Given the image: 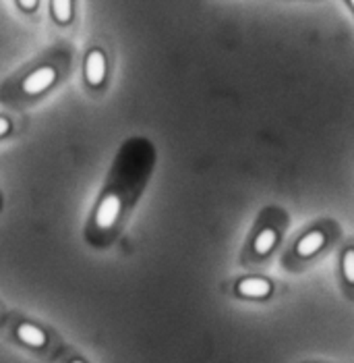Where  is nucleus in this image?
<instances>
[{"instance_id": "9", "label": "nucleus", "mask_w": 354, "mask_h": 363, "mask_svg": "<svg viewBox=\"0 0 354 363\" xmlns=\"http://www.w3.org/2000/svg\"><path fill=\"white\" fill-rule=\"evenodd\" d=\"M52 13L58 23H69L73 17V0H52Z\"/></svg>"}, {"instance_id": "5", "label": "nucleus", "mask_w": 354, "mask_h": 363, "mask_svg": "<svg viewBox=\"0 0 354 363\" xmlns=\"http://www.w3.org/2000/svg\"><path fill=\"white\" fill-rule=\"evenodd\" d=\"M12 337L17 343H21L23 347H27L31 351H44L50 345V334L42 326H37L29 320L17 322L12 326Z\"/></svg>"}, {"instance_id": "4", "label": "nucleus", "mask_w": 354, "mask_h": 363, "mask_svg": "<svg viewBox=\"0 0 354 363\" xmlns=\"http://www.w3.org/2000/svg\"><path fill=\"white\" fill-rule=\"evenodd\" d=\"M336 278L342 293L354 301V237H348L336 249Z\"/></svg>"}, {"instance_id": "3", "label": "nucleus", "mask_w": 354, "mask_h": 363, "mask_svg": "<svg viewBox=\"0 0 354 363\" xmlns=\"http://www.w3.org/2000/svg\"><path fill=\"white\" fill-rule=\"evenodd\" d=\"M228 293L242 301H269L276 295V280L259 272H244L228 282Z\"/></svg>"}, {"instance_id": "6", "label": "nucleus", "mask_w": 354, "mask_h": 363, "mask_svg": "<svg viewBox=\"0 0 354 363\" xmlns=\"http://www.w3.org/2000/svg\"><path fill=\"white\" fill-rule=\"evenodd\" d=\"M120 208H122L120 197H118L117 193H108V195L102 200L100 208L96 210V227H98L100 231L112 229L115 223L118 220V216H120Z\"/></svg>"}, {"instance_id": "1", "label": "nucleus", "mask_w": 354, "mask_h": 363, "mask_svg": "<svg viewBox=\"0 0 354 363\" xmlns=\"http://www.w3.org/2000/svg\"><path fill=\"white\" fill-rule=\"evenodd\" d=\"M344 241L342 225L332 216H317L301 227L282 247V268L298 274L313 268Z\"/></svg>"}, {"instance_id": "7", "label": "nucleus", "mask_w": 354, "mask_h": 363, "mask_svg": "<svg viewBox=\"0 0 354 363\" xmlns=\"http://www.w3.org/2000/svg\"><path fill=\"white\" fill-rule=\"evenodd\" d=\"M56 79V71L52 67H42V69H35L31 75L25 77L23 81V92L29 94V96H35V94H42L44 90H48Z\"/></svg>"}, {"instance_id": "10", "label": "nucleus", "mask_w": 354, "mask_h": 363, "mask_svg": "<svg viewBox=\"0 0 354 363\" xmlns=\"http://www.w3.org/2000/svg\"><path fill=\"white\" fill-rule=\"evenodd\" d=\"M8 129H10V122L6 121L4 117H0V137H2V135H6V133H8Z\"/></svg>"}, {"instance_id": "11", "label": "nucleus", "mask_w": 354, "mask_h": 363, "mask_svg": "<svg viewBox=\"0 0 354 363\" xmlns=\"http://www.w3.org/2000/svg\"><path fill=\"white\" fill-rule=\"evenodd\" d=\"M19 2H21V6H23V8H27V10L35 8V4H37V0H19Z\"/></svg>"}, {"instance_id": "8", "label": "nucleus", "mask_w": 354, "mask_h": 363, "mask_svg": "<svg viewBox=\"0 0 354 363\" xmlns=\"http://www.w3.org/2000/svg\"><path fill=\"white\" fill-rule=\"evenodd\" d=\"M106 56L102 50H92L85 60V77L90 86H102L106 79Z\"/></svg>"}, {"instance_id": "12", "label": "nucleus", "mask_w": 354, "mask_h": 363, "mask_svg": "<svg viewBox=\"0 0 354 363\" xmlns=\"http://www.w3.org/2000/svg\"><path fill=\"white\" fill-rule=\"evenodd\" d=\"M344 4H346V8L353 13V17H354V0H344Z\"/></svg>"}, {"instance_id": "2", "label": "nucleus", "mask_w": 354, "mask_h": 363, "mask_svg": "<svg viewBox=\"0 0 354 363\" xmlns=\"http://www.w3.org/2000/svg\"><path fill=\"white\" fill-rule=\"evenodd\" d=\"M290 229V212L280 204L263 206L238 251V266L251 272L263 270L286 243V235Z\"/></svg>"}, {"instance_id": "13", "label": "nucleus", "mask_w": 354, "mask_h": 363, "mask_svg": "<svg viewBox=\"0 0 354 363\" xmlns=\"http://www.w3.org/2000/svg\"><path fill=\"white\" fill-rule=\"evenodd\" d=\"M67 363H87V362H85V360H81V357H71V360H69Z\"/></svg>"}]
</instances>
